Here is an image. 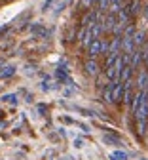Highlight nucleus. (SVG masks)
Here are the masks:
<instances>
[{
    "label": "nucleus",
    "instance_id": "nucleus-7",
    "mask_svg": "<svg viewBox=\"0 0 148 160\" xmlns=\"http://www.w3.org/2000/svg\"><path fill=\"white\" fill-rule=\"evenodd\" d=\"M127 10H129V15L135 17L141 12V0H131V2L127 4Z\"/></svg>",
    "mask_w": 148,
    "mask_h": 160
},
{
    "label": "nucleus",
    "instance_id": "nucleus-13",
    "mask_svg": "<svg viewBox=\"0 0 148 160\" xmlns=\"http://www.w3.org/2000/svg\"><path fill=\"white\" fill-rule=\"evenodd\" d=\"M13 72H15L13 67H6V71H0V76H10V74H13Z\"/></svg>",
    "mask_w": 148,
    "mask_h": 160
},
{
    "label": "nucleus",
    "instance_id": "nucleus-11",
    "mask_svg": "<svg viewBox=\"0 0 148 160\" xmlns=\"http://www.w3.org/2000/svg\"><path fill=\"white\" fill-rule=\"evenodd\" d=\"M104 141H107V143H110V145H118V147L122 145V141H120L118 137H114V135H108V133L104 135Z\"/></svg>",
    "mask_w": 148,
    "mask_h": 160
},
{
    "label": "nucleus",
    "instance_id": "nucleus-1",
    "mask_svg": "<svg viewBox=\"0 0 148 160\" xmlns=\"http://www.w3.org/2000/svg\"><path fill=\"white\" fill-rule=\"evenodd\" d=\"M116 21H118V15L116 13H107V17L103 19V32H110V31H114V27H116Z\"/></svg>",
    "mask_w": 148,
    "mask_h": 160
},
{
    "label": "nucleus",
    "instance_id": "nucleus-19",
    "mask_svg": "<svg viewBox=\"0 0 148 160\" xmlns=\"http://www.w3.org/2000/svg\"><path fill=\"white\" fill-rule=\"evenodd\" d=\"M65 2H67V4H70V2H72V0H65Z\"/></svg>",
    "mask_w": 148,
    "mask_h": 160
},
{
    "label": "nucleus",
    "instance_id": "nucleus-17",
    "mask_svg": "<svg viewBox=\"0 0 148 160\" xmlns=\"http://www.w3.org/2000/svg\"><path fill=\"white\" fill-rule=\"evenodd\" d=\"M74 145H76V147H78V149H80V147H82V145H84V141H82V139H76V143H74Z\"/></svg>",
    "mask_w": 148,
    "mask_h": 160
},
{
    "label": "nucleus",
    "instance_id": "nucleus-9",
    "mask_svg": "<svg viewBox=\"0 0 148 160\" xmlns=\"http://www.w3.org/2000/svg\"><path fill=\"white\" fill-rule=\"evenodd\" d=\"M144 86H146V72H141L137 76V88L139 90H144Z\"/></svg>",
    "mask_w": 148,
    "mask_h": 160
},
{
    "label": "nucleus",
    "instance_id": "nucleus-2",
    "mask_svg": "<svg viewBox=\"0 0 148 160\" xmlns=\"http://www.w3.org/2000/svg\"><path fill=\"white\" fill-rule=\"evenodd\" d=\"M122 95H123V82H120V80H114V88H112V103L122 101Z\"/></svg>",
    "mask_w": 148,
    "mask_h": 160
},
{
    "label": "nucleus",
    "instance_id": "nucleus-16",
    "mask_svg": "<svg viewBox=\"0 0 148 160\" xmlns=\"http://www.w3.org/2000/svg\"><path fill=\"white\" fill-rule=\"evenodd\" d=\"M82 4L86 8H89V6H93V0H82Z\"/></svg>",
    "mask_w": 148,
    "mask_h": 160
},
{
    "label": "nucleus",
    "instance_id": "nucleus-6",
    "mask_svg": "<svg viewBox=\"0 0 148 160\" xmlns=\"http://www.w3.org/2000/svg\"><path fill=\"white\" fill-rule=\"evenodd\" d=\"M112 88H114V80H110V82L107 84V88L103 90V99L107 103H112Z\"/></svg>",
    "mask_w": 148,
    "mask_h": 160
},
{
    "label": "nucleus",
    "instance_id": "nucleus-4",
    "mask_svg": "<svg viewBox=\"0 0 148 160\" xmlns=\"http://www.w3.org/2000/svg\"><path fill=\"white\" fill-rule=\"evenodd\" d=\"M84 67H86V72H88L89 76H97V74H99V63L95 61V57H89Z\"/></svg>",
    "mask_w": 148,
    "mask_h": 160
},
{
    "label": "nucleus",
    "instance_id": "nucleus-3",
    "mask_svg": "<svg viewBox=\"0 0 148 160\" xmlns=\"http://www.w3.org/2000/svg\"><path fill=\"white\" fill-rule=\"evenodd\" d=\"M101 53V38H93L89 46H88V55L89 57H97Z\"/></svg>",
    "mask_w": 148,
    "mask_h": 160
},
{
    "label": "nucleus",
    "instance_id": "nucleus-8",
    "mask_svg": "<svg viewBox=\"0 0 148 160\" xmlns=\"http://www.w3.org/2000/svg\"><path fill=\"white\" fill-rule=\"evenodd\" d=\"M133 44H135V48H141L144 44V31H135V34H133Z\"/></svg>",
    "mask_w": 148,
    "mask_h": 160
},
{
    "label": "nucleus",
    "instance_id": "nucleus-20",
    "mask_svg": "<svg viewBox=\"0 0 148 160\" xmlns=\"http://www.w3.org/2000/svg\"><path fill=\"white\" fill-rule=\"evenodd\" d=\"M97 2H99V0H93V4H97Z\"/></svg>",
    "mask_w": 148,
    "mask_h": 160
},
{
    "label": "nucleus",
    "instance_id": "nucleus-12",
    "mask_svg": "<svg viewBox=\"0 0 148 160\" xmlns=\"http://www.w3.org/2000/svg\"><path fill=\"white\" fill-rule=\"evenodd\" d=\"M141 50H142V61H144V65H146V69H148V42L142 44Z\"/></svg>",
    "mask_w": 148,
    "mask_h": 160
},
{
    "label": "nucleus",
    "instance_id": "nucleus-14",
    "mask_svg": "<svg viewBox=\"0 0 148 160\" xmlns=\"http://www.w3.org/2000/svg\"><path fill=\"white\" fill-rule=\"evenodd\" d=\"M101 53H108V42L107 40H101Z\"/></svg>",
    "mask_w": 148,
    "mask_h": 160
},
{
    "label": "nucleus",
    "instance_id": "nucleus-15",
    "mask_svg": "<svg viewBox=\"0 0 148 160\" xmlns=\"http://www.w3.org/2000/svg\"><path fill=\"white\" fill-rule=\"evenodd\" d=\"M51 4H53V0H48V2L44 4V8H42V10H44V12H48V10L51 8Z\"/></svg>",
    "mask_w": 148,
    "mask_h": 160
},
{
    "label": "nucleus",
    "instance_id": "nucleus-5",
    "mask_svg": "<svg viewBox=\"0 0 148 160\" xmlns=\"http://www.w3.org/2000/svg\"><path fill=\"white\" fill-rule=\"evenodd\" d=\"M99 19V12H89V13H86L84 15V19H82V25L84 27H89L91 23H95Z\"/></svg>",
    "mask_w": 148,
    "mask_h": 160
},
{
    "label": "nucleus",
    "instance_id": "nucleus-10",
    "mask_svg": "<svg viewBox=\"0 0 148 160\" xmlns=\"http://www.w3.org/2000/svg\"><path fill=\"white\" fill-rule=\"evenodd\" d=\"M108 4H110V0H99L97 6H99V13H104L108 10Z\"/></svg>",
    "mask_w": 148,
    "mask_h": 160
},
{
    "label": "nucleus",
    "instance_id": "nucleus-18",
    "mask_svg": "<svg viewBox=\"0 0 148 160\" xmlns=\"http://www.w3.org/2000/svg\"><path fill=\"white\" fill-rule=\"evenodd\" d=\"M144 17H146V21H148V4H146V8H144Z\"/></svg>",
    "mask_w": 148,
    "mask_h": 160
}]
</instances>
